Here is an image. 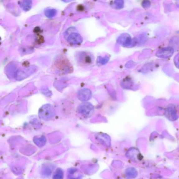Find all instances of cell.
I'll use <instances>...</instances> for the list:
<instances>
[{"instance_id":"3957f363","label":"cell","mask_w":179,"mask_h":179,"mask_svg":"<svg viewBox=\"0 0 179 179\" xmlns=\"http://www.w3.org/2000/svg\"><path fill=\"white\" fill-rule=\"evenodd\" d=\"M174 52V49L172 47H166L158 50L157 55L159 58H167L171 57Z\"/></svg>"},{"instance_id":"30bf717a","label":"cell","mask_w":179,"mask_h":179,"mask_svg":"<svg viewBox=\"0 0 179 179\" xmlns=\"http://www.w3.org/2000/svg\"><path fill=\"white\" fill-rule=\"evenodd\" d=\"M116 7L118 9L123 8L124 6V1H117L115 3Z\"/></svg>"},{"instance_id":"8992f818","label":"cell","mask_w":179,"mask_h":179,"mask_svg":"<svg viewBox=\"0 0 179 179\" xmlns=\"http://www.w3.org/2000/svg\"><path fill=\"white\" fill-rule=\"evenodd\" d=\"M44 117L45 119H50L54 115V111L50 106H45L44 108Z\"/></svg>"},{"instance_id":"52a82bcc","label":"cell","mask_w":179,"mask_h":179,"mask_svg":"<svg viewBox=\"0 0 179 179\" xmlns=\"http://www.w3.org/2000/svg\"><path fill=\"white\" fill-rule=\"evenodd\" d=\"M125 173L128 177L131 178L135 177L137 175V171L133 167H129L127 169Z\"/></svg>"},{"instance_id":"ba28073f","label":"cell","mask_w":179,"mask_h":179,"mask_svg":"<svg viewBox=\"0 0 179 179\" xmlns=\"http://www.w3.org/2000/svg\"><path fill=\"white\" fill-rule=\"evenodd\" d=\"M57 13V11L54 9H48L45 11V15L47 17L52 18L55 16Z\"/></svg>"},{"instance_id":"8fae6325","label":"cell","mask_w":179,"mask_h":179,"mask_svg":"<svg viewBox=\"0 0 179 179\" xmlns=\"http://www.w3.org/2000/svg\"><path fill=\"white\" fill-rule=\"evenodd\" d=\"M150 5V2L149 1H145L143 3V6L144 8L148 7Z\"/></svg>"},{"instance_id":"277c9868","label":"cell","mask_w":179,"mask_h":179,"mask_svg":"<svg viewBox=\"0 0 179 179\" xmlns=\"http://www.w3.org/2000/svg\"><path fill=\"white\" fill-rule=\"evenodd\" d=\"M117 42L118 43L125 47L130 46L132 43L131 36L127 34H123L119 36Z\"/></svg>"},{"instance_id":"5b68a950","label":"cell","mask_w":179,"mask_h":179,"mask_svg":"<svg viewBox=\"0 0 179 179\" xmlns=\"http://www.w3.org/2000/svg\"><path fill=\"white\" fill-rule=\"evenodd\" d=\"M92 110V106L89 103L81 105L79 107V111L84 115H89Z\"/></svg>"},{"instance_id":"7a4b0ae2","label":"cell","mask_w":179,"mask_h":179,"mask_svg":"<svg viewBox=\"0 0 179 179\" xmlns=\"http://www.w3.org/2000/svg\"><path fill=\"white\" fill-rule=\"evenodd\" d=\"M67 40L71 45H78L82 44L83 42V38L79 33L73 32L67 36Z\"/></svg>"},{"instance_id":"6da1fadb","label":"cell","mask_w":179,"mask_h":179,"mask_svg":"<svg viewBox=\"0 0 179 179\" xmlns=\"http://www.w3.org/2000/svg\"><path fill=\"white\" fill-rule=\"evenodd\" d=\"M75 58L77 64L82 67H90L92 66L94 62V56L92 54L87 51H81L77 52Z\"/></svg>"},{"instance_id":"9c48e42d","label":"cell","mask_w":179,"mask_h":179,"mask_svg":"<svg viewBox=\"0 0 179 179\" xmlns=\"http://www.w3.org/2000/svg\"><path fill=\"white\" fill-rule=\"evenodd\" d=\"M109 58L107 56H106L104 57L101 56L98 57L97 59V64L98 65H103L106 64L109 61Z\"/></svg>"}]
</instances>
